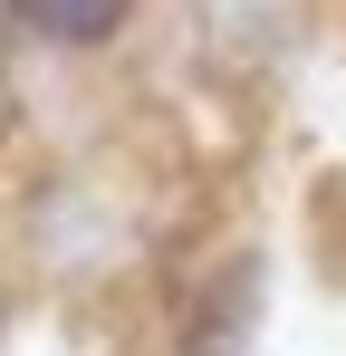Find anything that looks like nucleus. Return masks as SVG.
<instances>
[{"label": "nucleus", "instance_id": "nucleus-1", "mask_svg": "<svg viewBox=\"0 0 346 356\" xmlns=\"http://www.w3.org/2000/svg\"><path fill=\"white\" fill-rule=\"evenodd\" d=\"M250 327H260V260H231L222 280L202 289V308H192V347L183 356H240Z\"/></svg>", "mask_w": 346, "mask_h": 356}, {"label": "nucleus", "instance_id": "nucleus-2", "mask_svg": "<svg viewBox=\"0 0 346 356\" xmlns=\"http://www.w3.org/2000/svg\"><path fill=\"white\" fill-rule=\"evenodd\" d=\"M192 10H202V39H212L222 58H279L288 29H298L288 0H192Z\"/></svg>", "mask_w": 346, "mask_h": 356}, {"label": "nucleus", "instance_id": "nucleus-3", "mask_svg": "<svg viewBox=\"0 0 346 356\" xmlns=\"http://www.w3.org/2000/svg\"><path fill=\"white\" fill-rule=\"evenodd\" d=\"M125 10H135V0H10V19H29V29L58 39V49H97V39H115Z\"/></svg>", "mask_w": 346, "mask_h": 356}]
</instances>
